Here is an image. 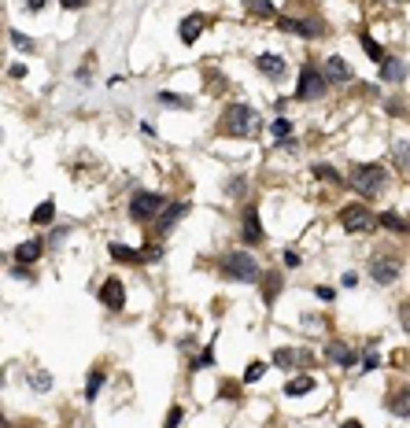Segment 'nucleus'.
I'll list each match as a JSON object with an SVG mask.
<instances>
[{"label": "nucleus", "mask_w": 410, "mask_h": 428, "mask_svg": "<svg viewBox=\"0 0 410 428\" xmlns=\"http://www.w3.org/2000/svg\"><path fill=\"white\" fill-rule=\"evenodd\" d=\"M219 129L229 137H259L263 115L255 108H248V103H229L222 111V119H219Z\"/></svg>", "instance_id": "nucleus-1"}, {"label": "nucleus", "mask_w": 410, "mask_h": 428, "mask_svg": "<svg viewBox=\"0 0 410 428\" xmlns=\"http://www.w3.org/2000/svg\"><path fill=\"white\" fill-rule=\"evenodd\" d=\"M348 185L358 192V196H381L388 189V170L381 163H355L348 174Z\"/></svg>", "instance_id": "nucleus-2"}, {"label": "nucleus", "mask_w": 410, "mask_h": 428, "mask_svg": "<svg viewBox=\"0 0 410 428\" xmlns=\"http://www.w3.org/2000/svg\"><path fill=\"white\" fill-rule=\"evenodd\" d=\"M266 270L259 266V258L248 255V251H229L222 258V277L237 281V284H259Z\"/></svg>", "instance_id": "nucleus-3"}, {"label": "nucleus", "mask_w": 410, "mask_h": 428, "mask_svg": "<svg viewBox=\"0 0 410 428\" xmlns=\"http://www.w3.org/2000/svg\"><path fill=\"white\" fill-rule=\"evenodd\" d=\"M340 226L348 233H355V237H363V233L377 229V214L363 203H348V207H340Z\"/></svg>", "instance_id": "nucleus-4"}, {"label": "nucleus", "mask_w": 410, "mask_h": 428, "mask_svg": "<svg viewBox=\"0 0 410 428\" xmlns=\"http://www.w3.org/2000/svg\"><path fill=\"white\" fill-rule=\"evenodd\" d=\"M163 196L159 192H148V189H137L130 196V218L133 222H152L156 214H163Z\"/></svg>", "instance_id": "nucleus-5"}, {"label": "nucleus", "mask_w": 410, "mask_h": 428, "mask_svg": "<svg viewBox=\"0 0 410 428\" xmlns=\"http://www.w3.org/2000/svg\"><path fill=\"white\" fill-rule=\"evenodd\" d=\"M325 74L314 67V63H303L300 67V82H296V100H318L325 96Z\"/></svg>", "instance_id": "nucleus-6"}, {"label": "nucleus", "mask_w": 410, "mask_h": 428, "mask_svg": "<svg viewBox=\"0 0 410 428\" xmlns=\"http://www.w3.org/2000/svg\"><path fill=\"white\" fill-rule=\"evenodd\" d=\"M403 274V263L395 255H377L374 263H369V277H374V284H381V288H388V284H395Z\"/></svg>", "instance_id": "nucleus-7"}, {"label": "nucleus", "mask_w": 410, "mask_h": 428, "mask_svg": "<svg viewBox=\"0 0 410 428\" xmlns=\"http://www.w3.org/2000/svg\"><path fill=\"white\" fill-rule=\"evenodd\" d=\"M240 237H244V244H263L266 240L259 211H255V207H244V211H240Z\"/></svg>", "instance_id": "nucleus-8"}, {"label": "nucleus", "mask_w": 410, "mask_h": 428, "mask_svg": "<svg viewBox=\"0 0 410 428\" xmlns=\"http://www.w3.org/2000/svg\"><path fill=\"white\" fill-rule=\"evenodd\" d=\"M100 303H104L111 314H119V310L126 307V288H122L119 277H108L104 284H100Z\"/></svg>", "instance_id": "nucleus-9"}, {"label": "nucleus", "mask_w": 410, "mask_h": 428, "mask_svg": "<svg viewBox=\"0 0 410 428\" xmlns=\"http://www.w3.org/2000/svg\"><path fill=\"white\" fill-rule=\"evenodd\" d=\"M325 358L332 362V366H340V369H351V366H358V362H363L355 347L344 344V340H332V344L325 347Z\"/></svg>", "instance_id": "nucleus-10"}, {"label": "nucleus", "mask_w": 410, "mask_h": 428, "mask_svg": "<svg viewBox=\"0 0 410 428\" xmlns=\"http://www.w3.org/2000/svg\"><path fill=\"white\" fill-rule=\"evenodd\" d=\"M314 355L311 351H296V347H277L270 366H281V369H292V366H311Z\"/></svg>", "instance_id": "nucleus-11"}, {"label": "nucleus", "mask_w": 410, "mask_h": 428, "mask_svg": "<svg viewBox=\"0 0 410 428\" xmlns=\"http://www.w3.org/2000/svg\"><path fill=\"white\" fill-rule=\"evenodd\" d=\"M255 67H259V74H266L270 82H281V78L288 74V63L277 56V52H263V56H255Z\"/></svg>", "instance_id": "nucleus-12"}, {"label": "nucleus", "mask_w": 410, "mask_h": 428, "mask_svg": "<svg viewBox=\"0 0 410 428\" xmlns=\"http://www.w3.org/2000/svg\"><path fill=\"white\" fill-rule=\"evenodd\" d=\"M203 30H207V15L192 11V15H185V19H182V26H177V37H182L185 45H196Z\"/></svg>", "instance_id": "nucleus-13"}, {"label": "nucleus", "mask_w": 410, "mask_h": 428, "mask_svg": "<svg viewBox=\"0 0 410 428\" xmlns=\"http://www.w3.org/2000/svg\"><path fill=\"white\" fill-rule=\"evenodd\" d=\"M281 30L296 34V37H303V41H314V37L322 34V22H314V19H281Z\"/></svg>", "instance_id": "nucleus-14"}, {"label": "nucleus", "mask_w": 410, "mask_h": 428, "mask_svg": "<svg viewBox=\"0 0 410 428\" xmlns=\"http://www.w3.org/2000/svg\"><path fill=\"white\" fill-rule=\"evenodd\" d=\"M322 74H325V82L344 85V82H351V63L344 59V56H329L325 67H322Z\"/></svg>", "instance_id": "nucleus-15"}, {"label": "nucleus", "mask_w": 410, "mask_h": 428, "mask_svg": "<svg viewBox=\"0 0 410 428\" xmlns=\"http://www.w3.org/2000/svg\"><path fill=\"white\" fill-rule=\"evenodd\" d=\"M377 78H381V82H388V85H403V82H407V63L395 59V56H388V59L377 67Z\"/></svg>", "instance_id": "nucleus-16"}, {"label": "nucleus", "mask_w": 410, "mask_h": 428, "mask_svg": "<svg viewBox=\"0 0 410 428\" xmlns=\"http://www.w3.org/2000/svg\"><path fill=\"white\" fill-rule=\"evenodd\" d=\"M41 255H45V244H41V240H22L19 248H15V263L30 266V263H37Z\"/></svg>", "instance_id": "nucleus-17"}, {"label": "nucleus", "mask_w": 410, "mask_h": 428, "mask_svg": "<svg viewBox=\"0 0 410 428\" xmlns=\"http://www.w3.org/2000/svg\"><path fill=\"white\" fill-rule=\"evenodd\" d=\"M377 226L392 229L395 237H410V222H407V218H400L395 211H381V214H377Z\"/></svg>", "instance_id": "nucleus-18"}, {"label": "nucleus", "mask_w": 410, "mask_h": 428, "mask_svg": "<svg viewBox=\"0 0 410 428\" xmlns=\"http://www.w3.org/2000/svg\"><path fill=\"white\" fill-rule=\"evenodd\" d=\"M185 214H189V203H174L170 211H163V218H159V237H166V233H170L177 222H182Z\"/></svg>", "instance_id": "nucleus-19"}, {"label": "nucleus", "mask_w": 410, "mask_h": 428, "mask_svg": "<svg viewBox=\"0 0 410 428\" xmlns=\"http://www.w3.org/2000/svg\"><path fill=\"white\" fill-rule=\"evenodd\" d=\"M388 410L395 418H410V388H395L388 395Z\"/></svg>", "instance_id": "nucleus-20"}, {"label": "nucleus", "mask_w": 410, "mask_h": 428, "mask_svg": "<svg viewBox=\"0 0 410 428\" xmlns=\"http://www.w3.org/2000/svg\"><path fill=\"white\" fill-rule=\"evenodd\" d=\"M108 251L115 263H126V266H133V263H145V251H137V248H126V244H108Z\"/></svg>", "instance_id": "nucleus-21"}, {"label": "nucleus", "mask_w": 410, "mask_h": 428, "mask_svg": "<svg viewBox=\"0 0 410 428\" xmlns=\"http://www.w3.org/2000/svg\"><path fill=\"white\" fill-rule=\"evenodd\" d=\"M307 392H314V377H311V373H300V377H292V381L285 384V395H288V399H300V395H307Z\"/></svg>", "instance_id": "nucleus-22"}, {"label": "nucleus", "mask_w": 410, "mask_h": 428, "mask_svg": "<svg viewBox=\"0 0 410 428\" xmlns=\"http://www.w3.org/2000/svg\"><path fill=\"white\" fill-rule=\"evenodd\" d=\"M358 45H363V52H366V56L377 63V67H381L384 59H388V52H384V45H377V41H374V37H369V34H358Z\"/></svg>", "instance_id": "nucleus-23"}, {"label": "nucleus", "mask_w": 410, "mask_h": 428, "mask_svg": "<svg viewBox=\"0 0 410 428\" xmlns=\"http://www.w3.org/2000/svg\"><path fill=\"white\" fill-rule=\"evenodd\" d=\"M30 222H34V226H52V222H56V203H52V200L37 203L34 214H30Z\"/></svg>", "instance_id": "nucleus-24"}, {"label": "nucleus", "mask_w": 410, "mask_h": 428, "mask_svg": "<svg viewBox=\"0 0 410 428\" xmlns=\"http://www.w3.org/2000/svg\"><path fill=\"white\" fill-rule=\"evenodd\" d=\"M27 384L34 388V392H52V373H45V369H27Z\"/></svg>", "instance_id": "nucleus-25"}, {"label": "nucleus", "mask_w": 410, "mask_h": 428, "mask_svg": "<svg viewBox=\"0 0 410 428\" xmlns=\"http://www.w3.org/2000/svg\"><path fill=\"white\" fill-rule=\"evenodd\" d=\"M244 11L255 19H274L277 15V8L270 4V0H244Z\"/></svg>", "instance_id": "nucleus-26"}, {"label": "nucleus", "mask_w": 410, "mask_h": 428, "mask_svg": "<svg viewBox=\"0 0 410 428\" xmlns=\"http://www.w3.org/2000/svg\"><path fill=\"white\" fill-rule=\"evenodd\" d=\"M156 103L159 108H174V111H189L192 100H185L182 93H156Z\"/></svg>", "instance_id": "nucleus-27"}, {"label": "nucleus", "mask_w": 410, "mask_h": 428, "mask_svg": "<svg viewBox=\"0 0 410 428\" xmlns=\"http://www.w3.org/2000/svg\"><path fill=\"white\" fill-rule=\"evenodd\" d=\"M311 174H314L318 181H329V185H344V174H340V170H332L329 163H314V166H311Z\"/></svg>", "instance_id": "nucleus-28"}, {"label": "nucleus", "mask_w": 410, "mask_h": 428, "mask_svg": "<svg viewBox=\"0 0 410 428\" xmlns=\"http://www.w3.org/2000/svg\"><path fill=\"white\" fill-rule=\"evenodd\" d=\"M281 284H285V277H281V274H263V300H266V303L277 300Z\"/></svg>", "instance_id": "nucleus-29"}, {"label": "nucleus", "mask_w": 410, "mask_h": 428, "mask_svg": "<svg viewBox=\"0 0 410 428\" xmlns=\"http://www.w3.org/2000/svg\"><path fill=\"white\" fill-rule=\"evenodd\" d=\"M392 159H395V166H400L403 174H410V140H395V145H392Z\"/></svg>", "instance_id": "nucleus-30"}, {"label": "nucleus", "mask_w": 410, "mask_h": 428, "mask_svg": "<svg viewBox=\"0 0 410 428\" xmlns=\"http://www.w3.org/2000/svg\"><path fill=\"white\" fill-rule=\"evenodd\" d=\"M270 133H274L277 145H281V140H292V119H285V115H277V119L270 122Z\"/></svg>", "instance_id": "nucleus-31"}, {"label": "nucleus", "mask_w": 410, "mask_h": 428, "mask_svg": "<svg viewBox=\"0 0 410 428\" xmlns=\"http://www.w3.org/2000/svg\"><path fill=\"white\" fill-rule=\"evenodd\" d=\"M104 369H93V373H89V384H85V399H89V403H96V395H100V388H104Z\"/></svg>", "instance_id": "nucleus-32"}, {"label": "nucleus", "mask_w": 410, "mask_h": 428, "mask_svg": "<svg viewBox=\"0 0 410 428\" xmlns=\"http://www.w3.org/2000/svg\"><path fill=\"white\" fill-rule=\"evenodd\" d=\"M211 366H214V347H211V344L203 347V351H200L196 358H192V362H189V369H192V373H200V369H211Z\"/></svg>", "instance_id": "nucleus-33"}, {"label": "nucleus", "mask_w": 410, "mask_h": 428, "mask_svg": "<svg viewBox=\"0 0 410 428\" xmlns=\"http://www.w3.org/2000/svg\"><path fill=\"white\" fill-rule=\"evenodd\" d=\"M266 369H270V362H251V366L244 369V384H255L266 377Z\"/></svg>", "instance_id": "nucleus-34"}, {"label": "nucleus", "mask_w": 410, "mask_h": 428, "mask_svg": "<svg viewBox=\"0 0 410 428\" xmlns=\"http://www.w3.org/2000/svg\"><path fill=\"white\" fill-rule=\"evenodd\" d=\"M8 37H11V45L22 48V52H34V48H37V45H34V41H30V37L22 34V30H8Z\"/></svg>", "instance_id": "nucleus-35"}, {"label": "nucleus", "mask_w": 410, "mask_h": 428, "mask_svg": "<svg viewBox=\"0 0 410 428\" xmlns=\"http://www.w3.org/2000/svg\"><path fill=\"white\" fill-rule=\"evenodd\" d=\"M244 189H248L244 177H229L226 181V196H244Z\"/></svg>", "instance_id": "nucleus-36"}, {"label": "nucleus", "mask_w": 410, "mask_h": 428, "mask_svg": "<svg viewBox=\"0 0 410 428\" xmlns=\"http://www.w3.org/2000/svg\"><path fill=\"white\" fill-rule=\"evenodd\" d=\"M182 406H170V413H166V421H163V428H177V425H182Z\"/></svg>", "instance_id": "nucleus-37"}, {"label": "nucleus", "mask_w": 410, "mask_h": 428, "mask_svg": "<svg viewBox=\"0 0 410 428\" xmlns=\"http://www.w3.org/2000/svg\"><path fill=\"white\" fill-rule=\"evenodd\" d=\"M358 366H363V373L377 369V366H381V355H377V351H369V355H363V362H358Z\"/></svg>", "instance_id": "nucleus-38"}, {"label": "nucleus", "mask_w": 410, "mask_h": 428, "mask_svg": "<svg viewBox=\"0 0 410 428\" xmlns=\"http://www.w3.org/2000/svg\"><path fill=\"white\" fill-rule=\"evenodd\" d=\"M400 325L410 332V300H403V303H400Z\"/></svg>", "instance_id": "nucleus-39"}, {"label": "nucleus", "mask_w": 410, "mask_h": 428, "mask_svg": "<svg viewBox=\"0 0 410 428\" xmlns=\"http://www.w3.org/2000/svg\"><path fill=\"white\" fill-rule=\"evenodd\" d=\"M219 395H222V399H237L240 392H237V384H233V381H226V384L219 388Z\"/></svg>", "instance_id": "nucleus-40"}, {"label": "nucleus", "mask_w": 410, "mask_h": 428, "mask_svg": "<svg viewBox=\"0 0 410 428\" xmlns=\"http://www.w3.org/2000/svg\"><path fill=\"white\" fill-rule=\"evenodd\" d=\"M384 111H388V115H403V103L400 100H384Z\"/></svg>", "instance_id": "nucleus-41"}, {"label": "nucleus", "mask_w": 410, "mask_h": 428, "mask_svg": "<svg viewBox=\"0 0 410 428\" xmlns=\"http://www.w3.org/2000/svg\"><path fill=\"white\" fill-rule=\"evenodd\" d=\"M314 295H318V300H322V303H329L337 292H332V288H325V284H322V288H314Z\"/></svg>", "instance_id": "nucleus-42"}, {"label": "nucleus", "mask_w": 410, "mask_h": 428, "mask_svg": "<svg viewBox=\"0 0 410 428\" xmlns=\"http://www.w3.org/2000/svg\"><path fill=\"white\" fill-rule=\"evenodd\" d=\"M59 4L67 8V11H78V8H85V4H89V0H59Z\"/></svg>", "instance_id": "nucleus-43"}, {"label": "nucleus", "mask_w": 410, "mask_h": 428, "mask_svg": "<svg viewBox=\"0 0 410 428\" xmlns=\"http://www.w3.org/2000/svg\"><path fill=\"white\" fill-rule=\"evenodd\" d=\"M8 74H11V78H27V67H22V63H11Z\"/></svg>", "instance_id": "nucleus-44"}, {"label": "nucleus", "mask_w": 410, "mask_h": 428, "mask_svg": "<svg viewBox=\"0 0 410 428\" xmlns=\"http://www.w3.org/2000/svg\"><path fill=\"white\" fill-rule=\"evenodd\" d=\"M303 258H300V251H285V266H300Z\"/></svg>", "instance_id": "nucleus-45"}, {"label": "nucleus", "mask_w": 410, "mask_h": 428, "mask_svg": "<svg viewBox=\"0 0 410 428\" xmlns=\"http://www.w3.org/2000/svg\"><path fill=\"white\" fill-rule=\"evenodd\" d=\"M355 281H358L355 274H344V277H340V284H344V288H355Z\"/></svg>", "instance_id": "nucleus-46"}, {"label": "nucleus", "mask_w": 410, "mask_h": 428, "mask_svg": "<svg viewBox=\"0 0 410 428\" xmlns=\"http://www.w3.org/2000/svg\"><path fill=\"white\" fill-rule=\"evenodd\" d=\"M45 8V0H27V11H41Z\"/></svg>", "instance_id": "nucleus-47"}, {"label": "nucleus", "mask_w": 410, "mask_h": 428, "mask_svg": "<svg viewBox=\"0 0 410 428\" xmlns=\"http://www.w3.org/2000/svg\"><path fill=\"white\" fill-rule=\"evenodd\" d=\"M340 428H363V425H358V421H355V418H348V421H344V425H340Z\"/></svg>", "instance_id": "nucleus-48"}]
</instances>
